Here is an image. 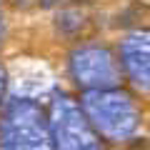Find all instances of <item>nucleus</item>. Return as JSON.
Listing matches in <instances>:
<instances>
[{"label": "nucleus", "instance_id": "f257e3e1", "mask_svg": "<svg viewBox=\"0 0 150 150\" xmlns=\"http://www.w3.org/2000/svg\"><path fill=\"white\" fill-rule=\"evenodd\" d=\"M38 3H40V8H53L58 0H38Z\"/></svg>", "mask_w": 150, "mask_h": 150}]
</instances>
